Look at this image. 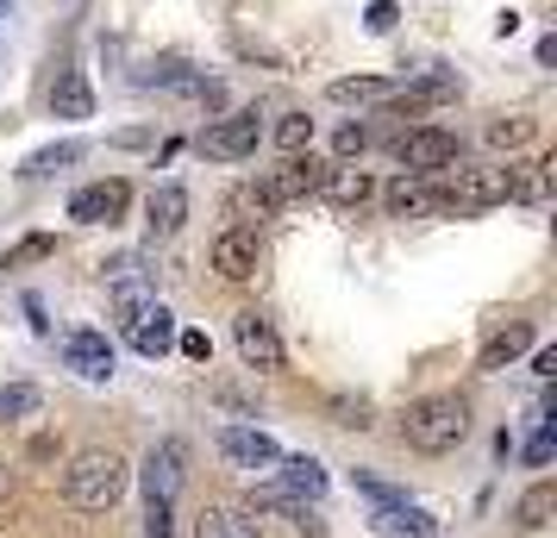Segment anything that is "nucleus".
I'll return each mask as SVG.
<instances>
[{"instance_id": "obj_20", "label": "nucleus", "mask_w": 557, "mask_h": 538, "mask_svg": "<svg viewBox=\"0 0 557 538\" xmlns=\"http://www.w3.org/2000/svg\"><path fill=\"white\" fill-rule=\"evenodd\" d=\"M282 463V488L295 495V501H320L326 495V470H320V458H276Z\"/></svg>"}, {"instance_id": "obj_36", "label": "nucleus", "mask_w": 557, "mask_h": 538, "mask_svg": "<svg viewBox=\"0 0 557 538\" xmlns=\"http://www.w3.org/2000/svg\"><path fill=\"white\" fill-rule=\"evenodd\" d=\"M395 20H401V13H395V0H376V7H370V13H363V32H395Z\"/></svg>"}, {"instance_id": "obj_8", "label": "nucleus", "mask_w": 557, "mask_h": 538, "mask_svg": "<svg viewBox=\"0 0 557 538\" xmlns=\"http://www.w3.org/2000/svg\"><path fill=\"white\" fill-rule=\"evenodd\" d=\"M126 207H132V188L120 176L88 182V188L70 195V220H82V226H113V220H126Z\"/></svg>"}, {"instance_id": "obj_16", "label": "nucleus", "mask_w": 557, "mask_h": 538, "mask_svg": "<svg viewBox=\"0 0 557 538\" xmlns=\"http://www.w3.org/2000/svg\"><path fill=\"white\" fill-rule=\"evenodd\" d=\"M382 207H388L395 220H426V213H438V195L426 188V176H395L382 188Z\"/></svg>"}, {"instance_id": "obj_31", "label": "nucleus", "mask_w": 557, "mask_h": 538, "mask_svg": "<svg viewBox=\"0 0 557 538\" xmlns=\"http://www.w3.org/2000/svg\"><path fill=\"white\" fill-rule=\"evenodd\" d=\"M357 488L376 501V508H401L407 501V488H395V483H382V476H370V470H357Z\"/></svg>"}, {"instance_id": "obj_7", "label": "nucleus", "mask_w": 557, "mask_h": 538, "mask_svg": "<svg viewBox=\"0 0 557 538\" xmlns=\"http://www.w3.org/2000/svg\"><path fill=\"white\" fill-rule=\"evenodd\" d=\"M232 338H238L245 370H257V376H276V370H282V338H276V326H270L257 308H245L238 320H232Z\"/></svg>"}, {"instance_id": "obj_17", "label": "nucleus", "mask_w": 557, "mask_h": 538, "mask_svg": "<svg viewBox=\"0 0 557 538\" xmlns=\"http://www.w3.org/2000/svg\"><path fill=\"white\" fill-rule=\"evenodd\" d=\"M145 213H151V232L157 238H170V232L188 226V188H176V182H163V188H151V201H145Z\"/></svg>"}, {"instance_id": "obj_30", "label": "nucleus", "mask_w": 557, "mask_h": 538, "mask_svg": "<svg viewBox=\"0 0 557 538\" xmlns=\"http://www.w3.org/2000/svg\"><path fill=\"white\" fill-rule=\"evenodd\" d=\"M57 251V238H45V232H32V238H20L13 251L0 257V270H20V263H38V257H51Z\"/></svg>"}, {"instance_id": "obj_13", "label": "nucleus", "mask_w": 557, "mask_h": 538, "mask_svg": "<svg viewBox=\"0 0 557 538\" xmlns=\"http://www.w3.org/2000/svg\"><path fill=\"white\" fill-rule=\"evenodd\" d=\"M182 463H188L182 438L151 445V458H145V495H151V501H176L182 495Z\"/></svg>"}, {"instance_id": "obj_40", "label": "nucleus", "mask_w": 557, "mask_h": 538, "mask_svg": "<svg viewBox=\"0 0 557 538\" xmlns=\"http://www.w3.org/2000/svg\"><path fill=\"white\" fill-rule=\"evenodd\" d=\"M0 13H7V0H0Z\"/></svg>"}, {"instance_id": "obj_6", "label": "nucleus", "mask_w": 557, "mask_h": 538, "mask_svg": "<svg viewBox=\"0 0 557 538\" xmlns=\"http://www.w3.org/2000/svg\"><path fill=\"white\" fill-rule=\"evenodd\" d=\"M320 182H326V163H320L313 151H301V157H282V170H270L257 188H263V201L270 207H288V201L320 195Z\"/></svg>"}, {"instance_id": "obj_19", "label": "nucleus", "mask_w": 557, "mask_h": 538, "mask_svg": "<svg viewBox=\"0 0 557 538\" xmlns=\"http://www.w3.org/2000/svg\"><path fill=\"white\" fill-rule=\"evenodd\" d=\"M520 351H532V326H527V320H513V326H502V333L488 338V345H482V358H476V370L495 376V370H507Z\"/></svg>"}, {"instance_id": "obj_24", "label": "nucleus", "mask_w": 557, "mask_h": 538, "mask_svg": "<svg viewBox=\"0 0 557 538\" xmlns=\"http://www.w3.org/2000/svg\"><path fill=\"white\" fill-rule=\"evenodd\" d=\"M320 195H332V201H345V207H363L370 195H376V182L363 176V170H326Z\"/></svg>"}, {"instance_id": "obj_5", "label": "nucleus", "mask_w": 557, "mask_h": 538, "mask_svg": "<svg viewBox=\"0 0 557 538\" xmlns=\"http://www.w3.org/2000/svg\"><path fill=\"white\" fill-rule=\"evenodd\" d=\"M395 163H401V176H438L457 163V138L445 126H420L395 145Z\"/></svg>"}, {"instance_id": "obj_23", "label": "nucleus", "mask_w": 557, "mask_h": 538, "mask_svg": "<svg viewBox=\"0 0 557 538\" xmlns=\"http://www.w3.org/2000/svg\"><path fill=\"white\" fill-rule=\"evenodd\" d=\"M38 408H45V388L38 383H7L0 388V426H20V420H32Z\"/></svg>"}, {"instance_id": "obj_33", "label": "nucleus", "mask_w": 557, "mask_h": 538, "mask_svg": "<svg viewBox=\"0 0 557 538\" xmlns=\"http://www.w3.org/2000/svg\"><path fill=\"white\" fill-rule=\"evenodd\" d=\"M332 151H338V157H363V151H370V132L357 126V120H351V126H338V138H332Z\"/></svg>"}, {"instance_id": "obj_29", "label": "nucleus", "mask_w": 557, "mask_h": 538, "mask_svg": "<svg viewBox=\"0 0 557 538\" xmlns=\"http://www.w3.org/2000/svg\"><path fill=\"white\" fill-rule=\"evenodd\" d=\"M532 120H495V126H488V145H495V151H520V145H532Z\"/></svg>"}, {"instance_id": "obj_1", "label": "nucleus", "mask_w": 557, "mask_h": 538, "mask_svg": "<svg viewBox=\"0 0 557 538\" xmlns=\"http://www.w3.org/2000/svg\"><path fill=\"white\" fill-rule=\"evenodd\" d=\"M126 488H132V470L113 445H88V451H76L70 470H63V501L76 513H113Z\"/></svg>"}, {"instance_id": "obj_27", "label": "nucleus", "mask_w": 557, "mask_h": 538, "mask_svg": "<svg viewBox=\"0 0 557 538\" xmlns=\"http://www.w3.org/2000/svg\"><path fill=\"white\" fill-rule=\"evenodd\" d=\"M76 157H82V145L76 138H63V145H51V151H32L26 163H20V176H57V170L76 163Z\"/></svg>"}, {"instance_id": "obj_25", "label": "nucleus", "mask_w": 557, "mask_h": 538, "mask_svg": "<svg viewBox=\"0 0 557 538\" xmlns=\"http://www.w3.org/2000/svg\"><path fill=\"white\" fill-rule=\"evenodd\" d=\"M376 526H388L395 538H438V526H432V520L413 508V501H401V508H382Z\"/></svg>"}, {"instance_id": "obj_34", "label": "nucleus", "mask_w": 557, "mask_h": 538, "mask_svg": "<svg viewBox=\"0 0 557 538\" xmlns=\"http://www.w3.org/2000/svg\"><path fill=\"white\" fill-rule=\"evenodd\" d=\"M552 451H557V433H552V413L539 420V438L527 445V463H552Z\"/></svg>"}, {"instance_id": "obj_4", "label": "nucleus", "mask_w": 557, "mask_h": 538, "mask_svg": "<svg viewBox=\"0 0 557 538\" xmlns=\"http://www.w3.org/2000/svg\"><path fill=\"white\" fill-rule=\"evenodd\" d=\"M195 145H201V157H213V163H245V157H257V145H263V120H257V107H238L226 120H213Z\"/></svg>"}, {"instance_id": "obj_39", "label": "nucleus", "mask_w": 557, "mask_h": 538, "mask_svg": "<svg viewBox=\"0 0 557 538\" xmlns=\"http://www.w3.org/2000/svg\"><path fill=\"white\" fill-rule=\"evenodd\" d=\"M7 488H13V476H7V458H0V501H7Z\"/></svg>"}, {"instance_id": "obj_35", "label": "nucleus", "mask_w": 557, "mask_h": 538, "mask_svg": "<svg viewBox=\"0 0 557 538\" xmlns=\"http://www.w3.org/2000/svg\"><path fill=\"white\" fill-rule=\"evenodd\" d=\"M332 413H338V426H357V433L370 426V408H363V401H351V395H338V401H332Z\"/></svg>"}, {"instance_id": "obj_15", "label": "nucleus", "mask_w": 557, "mask_h": 538, "mask_svg": "<svg viewBox=\"0 0 557 538\" xmlns=\"http://www.w3.org/2000/svg\"><path fill=\"white\" fill-rule=\"evenodd\" d=\"M552 176H557L552 157H539V163H507V201L545 207V201H552Z\"/></svg>"}, {"instance_id": "obj_32", "label": "nucleus", "mask_w": 557, "mask_h": 538, "mask_svg": "<svg viewBox=\"0 0 557 538\" xmlns=\"http://www.w3.org/2000/svg\"><path fill=\"white\" fill-rule=\"evenodd\" d=\"M176 351L188 363H213V338L207 333H195V326H188V333H176Z\"/></svg>"}, {"instance_id": "obj_28", "label": "nucleus", "mask_w": 557, "mask_h": 538, "mask_svg": "<svg viewBox=\"0 0 557 538\" xmlns=\"http://www.w3.org/2000/svg\"><path fill=\"white\" fill-rule=\"evenodd\" d=\"M307 145H313V120H307V113H282V126H276V151H282V157H301Z\"/></svg>"}, {"instance_id": "obj_10", "label": "nucleus", "mask_w": 557, "mask_h": 538, "mask_svg": "<svg viewBox=\"0 0 557 538\" xmlns=\"http://www.w3.org/2000/svg\"><path fill=\"white\" fill-rule=\"evenodd\" d=\"M257 257H263V245H257L251 226H226L220 238H213V270H220L226 283H251Z\"/></svg>"}, {"instance_id": "obj_14", "label": "nucleus", "mask_w": 557, "mask_h": 538, "mask_svg": "<svg viewBox=\"0 0 557 538\" xmlns=\"http://www.w3.org/2000/svg\"><path fill=\"white\" fill-rule=\"evenodd\" d=\"M107 270V295L120 301V308H145L151 301V276H145V257H113V263H101Z\"/></svg>"}, {"instance_id": "obj_11", "label": "nucleus", "mask_w": 557, "mask_h": 538, "mask_svg": "<svg viewBox=\"0 0 557 538\" xmlns=\"http://www.w3.org/2000/svg\"><path fill=\"white\" fill-rule=\"evenodd\" d=\"M63 363L76 370L82 383H113V345H107V333H95V326H82V333L63 338Z\"/></svg>"}, {"instance_id": "obj_18", "label": "nucleus", "mask_w": 557, "mask_h": 538, "mask_svg": "<svg viewBox=\"0 0 557 538\" xmlns=\"http://www.w3.org/2000/svg\"><path fill=\"white\" fill-rule=\"evenodd\" d=\"M51 113H57V120H88V113H95V88H88V76H82V70H63V76H57Z\"/></svg>"}, {"instance_id": "obj_38", "label": "nucleus", "mask_w": 557, "mask_h": 538, "mask_svg": "<svg viewBox=\"0 0 557 538\" xmlns=\"http://www.w3.org/2000/svg\"><path fill=\"white\" fill-rule=\"evenodd\" d=\"M532 376H557V351H552V345H539V351H532Z\"/></svg>"}, {"instance_id": "obj_12", "label": "nucleus", "mask_w": 557, "mask_h": 538, "mask_svg": "<svg viewBox=\"0 0 557 538\" xmlns=\"http://www.w3.org/2000/svg\"><path fill=\"white\" fill-rule=\"evenodd\" d=\"M220 451H226L238 470H270L282 458V445L263 426H220Z\"/></svg>"}, {"instance_id": "obj_37", "label": "nucleus", "mask_w": 557, "mask_h": 538, "mask_svg": "<svg viewBox=\"0 0 557 538\" xmlns=\"http://www.w3.org/2000/svg\"><path fill=\"white\" fill-rule=\"evenodd\" d=\"M145 538H170V501H145Z\"/></svg>"}, {"instance_id": "obj_22", "label": "nucleus", "mask_w": 557, "mask_h": 538, "mask_svg": "<svg viewBox=\"0 0 557 538\" xmlns=\"http://www.w3.org/2000/svg\"><path fill=\"white\" fill-rule=\"evenodd\" d=\"M195 538H263L257 533V520H245L238 508H207L195 520Z\"/></svg>"}, {"instance_id": "obj_2", "label": "nucleus", "mask_w": 557, "mask_h": 538, "mask_svg": "<svg viewBox=\"0 0 557 538\" xmlns=\"http://www.w3.org/2000/svg\"><path fill=\"white\" fill-rule=\"evenodd\" d=\"M463 433H470V401H463V395H420V401H407V413H401V438L420 458L457 451Z\"/></svg>"}, {"instance_id": "obj_26", "label": "nucleus", "mask_w": 557, "mask_h": 538, "mask_svg": "<svg viewBox=\"0 0 557 538\" xmlns=\"http://www.w3.org/2000/svg\"><path fill=\"white\" fill-rule=\"evenodd\" d=\"M326 95H332L338 107H351V101H382V95H388V82H382V76H338Z\"/></svg>"}, {"instance_id": "obj_21", "label": "nucleus", "mask_w": 557, "mask_h": 538, "mask_svg": "<svg viewBox=\"0 0 557 538\" xmlns=\"http://www.w3.org/2000/svg\"><path fill=\"white\" fill-rule=\"evenodd\" d=\"M513 520L527 526V533H545L557 520V483H532L527 495H520V508H513Z\"/></svg>"}, {"instance_id": "obj_3", "label": "nucleus", "mask_w": 557, "mask_h": 538, "mask_svg": "<svg viewBox=\"0 0 557 538\" xmlns=\"http://www.w3.org/2000/svg\"><path fill=\"white\" fill-rule=\"evenodd\" d=\"M445 188H432L438 195V213H488V207L507 201V170L502 163H476V170H438Z\"/></svg>"}, {"instance_id": "obj_9", "label": "nucleus", "mask_w": 557, "mask_h": 538, "mask_svg": "<svg viewBox=\"0 0 557 538\" xmlns=\"http://www.w3.org/2000/svg\"><path fill=\"white\" fill-rule=\"evenodd\" d=\"M126 338L138 358H163V351H176V313L163 301H145V308L126 313Z\"/></svg>"}]
</instances>
